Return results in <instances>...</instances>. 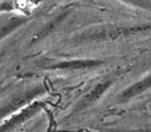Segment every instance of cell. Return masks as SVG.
I'll list each match as a JSON object with an SVG mask.
<instances>
[{
    "label": "cell",
    "instance_id": "cell-1",
    "mask_svg": "<svg viewBox=\"0 0 151 132\" xmlns=\"http://www.w3.org/2000/svg\"><path fill=\"white\" fill-rule=\"evenodd\" d=\"M149 49H151V17L127 13L82 26L47 53L131 57Z\"/></svg>",
    "mask_w": 151,
    "mask_h": 132
},
{
    "label": "cell",
    "instance_id": "cell-2",
    "mask_svg": "<svg viewBox=\"0 0 151 132\" xmlns=\"http://www.w3.org/2000/svg\"><path fill=\"white\" fill-rule=\"evenodd\" d=\"M133 57L126 62L74 85L61 101L63 107L60 115H57L60 118L56 119V127L58 130L55 132L65 131L82 122H88L90 118L93 119L104 114L107 101L122 82Z\"/></svg>",
    "mask_w": 151,
    "mask_h": 132
},
{
    "label": "cell",
    "instance_id": "cell-3",
    "mask_svg": "<svg viewBox=\"0 0 151 132\" xmlns=\"http://www.w3.org/2000/svg\"><path fill=\"white\" fill-rule=\"evenodd\" d=\"M131 57L37 53L25 56L21 60L16 70V78L42 77L65 85H78L99 73L126 62Z\"/></svg>",
    "mask_w": 151,
    "mask_h": 132
},
{
    "label": "cell",
    "instance_id": "cell-4",
    "mask_svg": "<svg viewBox=\"0 0 151 132\" xmlns=\"http://www.w3.org/2000/svg\"><path fill=\"white\" fill-rule=\"evenodd\" d=\"M73 86L66 87L64 90L58 91V93L44 96V98H40L37 101L32 102V103L27 104L25 107H23L21 110H19L17 112L8 116L7 119H4L0 123V132H24L27 126L31 124L36 118L41 116L42 114L48 112V108L50 106L58 104V102L63 101L65 94Z\"/></svg>",
    "mask_w": 151,
    "mask_h": 132
},
{
    "label": "cell",
    "instance_id": "cell-5",
    "mask_svg": "<svg viewBox=\"0 0 151 132\" xmlns=\"http://www.w3.org/2000/svg\"><path fill=\"white\" fill-rule=\"evenodd\" d=\"M94 132H151V114L142 110L105 116L91 128Z\"/></svg>",
    "mask_w": 151,
    "mask_h": 132
},
{
    "label": "cell",
    "instance_id": "cell-6",
    "mask_svg": "<svg viewBox=\"0 0 151 132\" xmlns=\"http://www.w3.org/2000/svg\"><path fill=\"white\" fill-rule=\"evenodd\" d=\"M24 29L0 44V82L16 78L19 64L25 57Z\"/></svg>",
    "mask_w": 151,
    "mask_h": 132
},
{
    "label": "cell",
    "instance_id": "cell-7",
    "mask_svg": "<svg viewBox=\"0 0 151 132\" xmlns=\"http://www.w3.org/2000/svg\"><path fill=\"white\" fill-rule=\"evenodd\" d=\"M107 1L126 12L151 17V0H107Z\"/></svg>",
    "mask_w": 151,
    "mask_h": 132
},
{
    "label": "cell",
    "instance_id": "cell-8",
    "mask_svg": "<svg viewBox=\"0 0 151 132\" xmlns=\"http://www.w3.org/2000/svg\"><path fill=\"white\" fill-rule=\"evenodd\" d=\"M12 79H13V78H12ZM12 79H9V81H5V82H0V94H1L3 91H4L5 88H7V86L9 85V82H11V81H12Z\"/></svg>",
    "mask_w": 151,
    "mask_h": 132
},
{
    "label": "cell",
    "instance_id": "cell-9",
    "mask_svg": "<svg viewBox=\"0 0 151 132\" xmlns=\"http://www.w3.org/2000/svg\"><path fill=\"white\" fill-rule=\"evenodd\" d=\"M66 132H94L93 130H90V128H77V130H70V131H66Z\"/></svg>",
    "mask_w": 151,
    "mask_h": 132
},
{
    "label": "cell",
    "instance_id": "cell-10",
    "mask_svg": "<svg viewBox=\"0 0 151 132\" xmlns=\"http://www.w3.org/2000/svg\"><path fill=\"white\" fill-rule=\"evenodd\" d=\"M1 1H5V0H0V3H1Z\"/></svg>",
    "mask_w": 151,
    "mask_h": 132
}]
</instances>
